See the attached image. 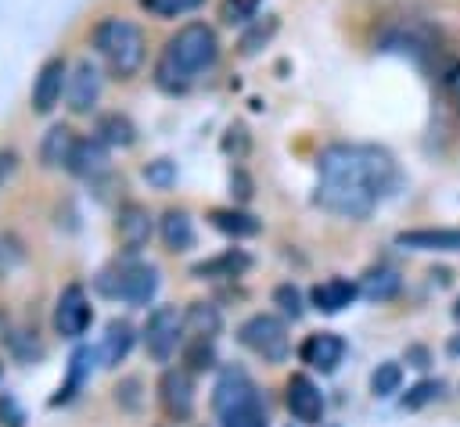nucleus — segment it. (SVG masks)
<instances>
[{"mask_svg": "<svg viewBox=\"0 0 460 427\" xmlns=\"http://www.w3.org/2000/svg\"><path fill=\"white\" fill-rule=\"evenodd\" d=\"M248 144H252V140H248V129H244L241 122H237V126H230V129H226V136H223V151H226V154H234V158L248 154Z\"/></svg>", "mask_w": 460, "mask_h": 427, "instance_id": "nucleus-38", "label": "nucleus"}, {"mask_svg": "<svg viewBox=\"0 0 460 427\" xmlns=\"http://www.w3.org/2000/svg\"><path fill=\"white\" fill-rule=\"evenodd\" d=\"M205 0H140V7L155 18H180V14H190L198 11Z\"/></svg>", "mask_w": 460, "mask_h": 427, "instance_id": "nucleus-34", "label": "nucleus"}, {"mask_svg": "<svg viewBox=\"0 0 460 427\" xmlns=\"http://www.w3.org/2000/svg\"><path fill=\"white\" fill-rule=\"evenodd\" d=\"M262 0H219V22L223 25H248L255 22Z\"/></svg>", "mask_w": 460, "mask_h": 427, "instance_id": "nucleus-32", "label": "nucleus"}, {"mask_svg": "<svg viewBox=\"0 0 460 427\" xmlns=\"http://www.w3.org/2000/svg\"><path fill=\"white\" fill-rule=\"evenodd\" d=\"M446 352H449V355H460V334H456V337H449V344H446Z\"/></svg>", "mask_w": 460, "mask_h": 427, "instance_id": "nucleus-44", "label": "nucleus"}, {"mask_svg": "<svg viewBox=\"0 0 460 427\" xmlns=\"http://www.w3.org/2000/svg\"><path fill=\"white\" fill-rule=\"evenodd\" d=\"M252 266V255L241 251V248H226L223 255L216 258H205V262H194L190 266V276L198 280H219V276H241L244 269Z\"/></svg>", "mask_w": 460, "mask_h": 427, "instance_id": "nucleus-20", "label": "nucleus"}, {"mask_svg": "<svg viewBox=\"0 0 460 427\" xmlns=\"http://www.w3.org/2000/svg\"><path fill=\"white\" fill-rule=\"evenodd\" d=\"M72 176L79 179H97L101 172H108V144L101 136H83L75 140L72 154H68V165H65Z\"/></svg>", "mask_w": 460, "mask_h": 427, "instance_id": "nucleus-16", "label": "nucleus"}, {"mask_svg": "<svg viewBox=\"0 0 460 427\" xmlns=\"http://www.w3.org/2000/svg\"><path fill=\"white\" fill-rule=\"evenodd\" d=\"M151 230H155V222H151V212H147L144 205L126 201V205L119 208V215H115V233H119V244H122L126 251H140V248L151 240Z\"/></svg>", "mask_w": 460, "mask_h": 427, "instance_id": "nucleus-15", "label": "nucleus"}, {"mask_svg": "<svg viewBox=\"0 0 460 427\" xmlns=\"http://www.w3.org/2000/svg\"><path fill=\"white\" fill-rule=\"evenodd\" d=\"M255 398H259V388L244 370H223V377L212 388V409L219 416L237 409V405H244V402H255Z\"/></svg>", "mask_w": 460, "mask_h": 427, "instance_id": "nucleus-13", "label": "nucleus"}, {"mask_svg": "<svg viewBox=\"0 0 460 427\" xmlns=\"http://www.w3.org/2000/svg\"><path fill=\"white\" fill-rule=\"evenodd\" d=\"M14 169H18V154H14L11 147H4V151H0V190H4V183L14 176Z\"/></svg>", "mask_w": 460, "mask_h": 427, "instance_id": "nucleus-41", "label": "nucleus"}, {"mask_svg": "<svg viewBox=\"0 0 460 427\" xmlns=\"http://www.w3.org/2000/svg\"><path fill=\"white\" fill-rule=\"evenodd\" d=\"M75 140H79V136H75V133H72L65 122L50 126V129L43 133V140H40V165H43V169L68 165V154H72Z\"/></svg>", "mask_w": 460, "mask_h": 427, "instance_id": "nucleus-21", "label": "nucleus"}, {"mask_svg": "<svg viewBox=\"0 0 460 427\" xmlns=\"http://www.w3.org/2000/svg\"><path fill=\"white\" fill-rule=\"evenodd\" d=\"M399 384H402V366H399V362H377V370L370 373V391H374L377 398L395 395Z\"/></svg>", "mask_w": 460, "mask_h": 427, "instance_id": "nucleus-31", "label": "nucleus"}, {"mask_svg": "<svg viewBox=\"0 0 460 427\" xmlns=\"http://www.w3.org/2000/svg\"><path fill=\"white\" fill-rule=\"evenodd\" d=\"M219 309L212 301H190L183 312V330H190L194 337H216L219 334Z\"/></svg>", "mask_w": 460, "mask_h": 427, "instance_id": "nucleus-26", "label": "nucleus"}, {"mask_svg": "<svg viewBox=\"0 0 460 427\" xmlns=\"http://www.w3.org/2000/svg\"><path fill=\"white\" fill-rule=\"evenodd\" d=\"M93 50L108 61L115 79H129L144 65L147 39H144V29L129 18H101L93 29Z\"/></svg>", "mask_w": 460, "mask_h": 427, "instance_id": "nucleus-3", "label": "nucleus"}, {"mask_svg": "<svg viewBox=\"0 0 460 427\" xmlns=\"http://www.w3.org/2000/svg\"><path fill=\"white\" fill-rule=\"evenodd\" d=\"M230 194H237V201H248L252 197V179L244 169H234L230 172Z\"/></svg>", "mask_w": 460, "mask_h": 427, "instance_id": "nucleus-39", "label": "nucleus"}, {"mask_svg": "<svg viewBox=\"0 0 460 427\" xmlns=\"http://www.w3.org/2000/svg\"><path fill=\"white\" fill-rule=\"evenodd\" d=\"M277 25H280V22H277L273 14H270L266 22H255V25H252V29H248V32L241 36V43H237V47H241V54H244V57H252V54H255L259 47H266V43L273 39Z\"/></svg>", "mask_w": 460, "mask_h": 427, "instance_id": "nucleus-33", "label": "nucleus"}, {"mask_svg": "<svg viewBox=\"0 0 460 427\" xmlns=\"http://www.w3.org/2000/svg\"><path fill=\"white\" fill-rule=\"evenodd\" d=\"M86 370H90V348H75V352H72V362H68V380L58 388V395L50 398V405H61V402H68V398L79 391V384H83Z\"/></svg>", "mask_w": 460, "mask_h": 427, "instance_id": "nucleus-28", "label": "nucleus"}, {"mask_svg": "<svg viewBox=\"0 0 460 427\" xmlns=\"http://www.w3.org/2000/svg\"><path fill=\"white\" fill-rule=\"evenodd\" d=\"M65 83H68L65 61H61V57H47V61L40 65V72H36V83H32V111H40V115L54 111V104L61 100Z\"/></svg>", "mask_w": 460, "mask_h": 427, "instance_id": "nucleus-14", "label": "nucleus"}, {"mask_svg": "<svg viewBox=\"0 0 460 427\" xmlns=\"http://www.w3.org/2000/svg\"><path fill=\"white\" fill-rule=\"evenodd\" d=\"M399 248L410 251H460V230L449 226H420V230H402L395 237Z\"/></svg>", "mask_w": 460, "mask_h": 427, "instance_id": "nucleus-18", "label": "nucleus"}, {"mask_svg": "<svg viewBox=\"0 0 460 427\" xmlns=\"http://www.w3.org/2000/svg\"><path fill=\"white\" fill-rule=\"evenodd\" d=\"M97 136L108 144V147H129L137 140V126L122 115V111H108L97 118Z\"/></svg>", "mask_w": 460, "mask_h": 427, "instance_id": "nucleus-27", "label": "nucleus"}, {"mask_svg": "<svg viewBox=\"0 0 460 427\" xmlns=\"http://www.w3.org/2000/svg\"><path fill=\"white\" fill-rule=\"evenodd\" d=\"M273 305L288 316V319H298L302 316V291L295 283H277L273 287Z\"/></svg>", "mask_w": 460, "mask_h": 427, "instance_id": "nucleus-36", "label": "nucleus"}, {"mask_svg": "<svg viewBox=\"0 0 460 427\" xmlns=\"http://www.w3.org/2000/svg\"><path fill=\"white\" fill-rule=\"evenodd\" d=\"M298 359L309 366V370H320V373H334L338 362L345 359V341L331 330H320V334H309L298 348Z\"/></svg>", "mask_w": 460, "mask_h": 427, "instance_id": "nucleus-12", "label": "nucleus"}, {"mask_svg": "<svg viewBox=\"0 0 460 427\" xmlns=\"http://www.w3.org/2000/svg\"><path fill=\"white\" fill-rule=\"evenodd\" d=\"M180 337H183V312H176L172 305H162V309H155L147 316V323H144V348H147V355L155 362H165L176 352Z\"/></svg>", "mask_w": 460, "mask_h": 427, "instance_id": "nucleus-6", "label": "nucleus"}, {"mask_svg": "<svg viewBox=\"0 0 460 427\" xmlns=\"http://www.w3.org/2000/svg\"><path fill=\"white\" fill-rule=\"evenodd\" d=\"M129 344H133V327H129L126 319H111L108 330H104V341H101V348H97L101 366H115V362H122L126 352H129Z\"/></svg>", "mask_w": 460, "mask_h": 427, "instance_id": "nucleus-23", "label": "nucleus"}, {"mask_svg": "<svg viewBox=\"0 0 460 427\" xmlns=\"http://www.w3.org/2000/svg\"><path fill=\"white\" fill-rule=\"evenodd\" d=\"M399 287H402V276H399L392 266H377V269H370V273L363 276L359 294L370 298V301H388V298L399 294Z\"/></svg>", "mask_w": 460, "mask_h": 427, "instance_id": "nucleus-24", "label": "nucleus"}, {"mask_svg": "<svg viewBox=\"0 0 460 427\" xmlns=\"http://www.w3.org/2000/svg\"><path fill=\"white\" fill-rule=\"evenodd\" d=\"M313 201H316L320 208L334 212V215H345V219H367V215L377 208V194H374V190H363V187H338V183H320Z\"/></svg>", "mask_w": 460, "mask_h": 427, "instance_id": "nucleus-7", "label": "nucleus"}, {"mask_svg": "<svg viewBox=\"0 0 460 427\" xmlns=\"http://www.w3.org/2000/svg\"><path fill=\"white\" fill-rule=\"evenodd\" d=\"M183 362H187L190 373L212 370V366H216V344H212V337H194V341L183 348Z\"/></svg>", "mask_w": 460, "mask_h": 427, "instance_id": "nucleus-30", "label": "nucleus"}, {"mask_svg": "<svg viewBox=\"0 0 460 427\" xmlns=\"http://www.w3.org/2000/svg\"><path fill=\"white\" fill-rule=\"evenodd\" d=\"M93 287L104 298H122L129 305H147L158 291V269L144 262H111L97 273Z\"/></svg>", "mask_w": 460, "mask_h": 427, "instance_id": "nucleus-4", "label": "nucleus"}, {"mask_svg": "<svg viewBox=\"0 0 460 427\" xmlns=\"http://www.w3.org/2000/svg\"><path fill=\"white\" fill-rule=\"evenodd\" d=\"M219 427H270V416H266V405L255 398V402H244V405L223 413Z\"/></svg>", "mask_w": 460, "mask_h": 427, "instance_id": "nucleus-29", "label": "nucleus"}, {"mask_svg": "<svg viewBox=\"0 0 460 427\" xmlns=\"http://www.w3.org/2000/svg\"><path fill=\"white\" fill-rule=\"evenodd\" d=\"M144 179H147L155 190H169V187L176 183V161H169V158L147 161V165H144Z\"/></svg>", "mask_w": 460, "mask_h": 427, "instance_id": "nucleus-35", "label": "nucleus"}, {"mask_svg": "<svg viewBox=\"0 0 460 427\" xmlns=\"http://www.w3.org/2000/svg\"><path fill=\"white\" fill-rule=\"evenodd\" d=\"M162 240L169 251H187L194 244V226H190V215L180 212V208H169L162 215Z\"/></svg>", "mask_w": 460, "mask_h": 427, "instance_id": "nucleus-25", "label": "nucleus"}, {"mask_svg": "<svg viewBox=\"0 0 460 427\" xmlns=\"http://www.w3.org/2000/svg\"><path fill=\"white\" fill-rule=\"evenodd\" d=\"M316 169H320V183L363 187V190H374L377 197L395 183L392 154L374 144H331L320 151Z\"/></svg>", "mask_w": 460, "mask_h": 427, "instance_id": "nucleus-2", "label": "nucleus"}, {"mask_svg": "<svg viewBox=\"0 0 460 427\" xmlns=\"http://www.w3.org/2000/svg\"><path fill=\"white\" fill-rule=\"evenodd\" d=\"M406 362H410V366H417V370H424V366L431 362V359H428V348L410 344V348H406Z\"/></svg>", "mask_w": 460, "mask_h": 427, "instance_id": "nucleus-43", "label": "nucleus"}, {"mask_svg": "<svg viewBox=\"0 0 460 427\" xmlns=\"http://www.w3.org/2000/svg\"><path fill=\"white\" fill-rule=\"evenodd\" d=\"M208 222H212L219 233L234 237V240L255 237V233L262 230V222H259L252 212H241V208H212V212H208Z\"/></svg>", "mask_w": 460, "mask_h": 427, "instance_id": "nucleus-22", "label": "nucleus"}, {"mask_svg": "<svg viewBox=\"0 0 460 427\" xmlns=\"http://www.w3.org/2000/svg\"><path fill=\"white\" fill-rule=\"evenodd\" d=\"M237 341L255 352L259 359L266 362H284L288 352H291V341H288V323L280 316H270V312H259V316H248L237 330Z\"/></svg>", "mask_w": 460, "mask_h": 427, "instance_id": "nucleus-5", "label": "nucleus"}, {"mask_svg": "<svg viewBox=\"0 0 460 427\" xmlns=\"http://www.w3.org/2000/svg\"><path fill=\"white\" fill-rule=\"evenodd\" d=\"M158 402L172 420H190V413H194L190 370H165L158 380Z\"/></svg>", "mask_w": 460, "mask_h": 427, "instance_id": "nucleus-10", "label": "nucleus"}, {"mask_svg": "<svg viewBox=\"0 0 460 427\" xmlns=\"http://www.w3.org/2000/svg\"><path fill=\"white\" fill-rule=\"evenodd\" d=\"M284 405L295 420L302 423H320L323 420V395L305 373H291L284 384Z\"/></svg>", "mask_w": 460, "mask_h": 427, "instance_id": "nucleus-9", "label": "nucleus"}, {"mask_svg": "<svg viewBox=\"0 0 460 427\" xmlns=\"http://www.w3.org/2000/svg\"><path fill=\"white\" fill-rule=\"evenodd\" d=\"M22 420H25L22 409H18L7 395H0V423H7V427H22Z\"/></svg>", "mask_w": 460, "mask_h": 427, "instance_id": "nucleus-40", "label": "nucleus"}, {"mask_svg": "<svg viewBox=\"0 0 460 427\" xmlns=\"http://www.w3.org/2000/svg\"><path fill=\"white\" fill-rule=\"evenodd\" d=\"M0 370H4V366H0Z\"/></svg>", "mask_w": 460, "mask_h": 427, "instance_id": "nucleus-46", "label": "nucleus"}, {"mask_svg": "<svg viewBox=\"0 0 460 427\" xmlns=\"http://www.w3.org/2000/svg\"><path fill=\"white\" fill-rule=\"evenodd\" d=\"M356 294H359V287H356L352 280H345V276H331V280L316 283L309 298H313V309H320V312L334 316V312H341L345 305H352V301H356Z\"/></svg>", "mask_w": 460, "mask_h": 427, "instance_id": "nucleus-19", "label": "nucleus"}, {"mask_svg": "<svg viewBox=\"0 0 460 427\" xmlns=\"http://www.w3.org/2000/svg\"><path fill=\"white\" fill-rule=\"evenodd\" d=\"M453 319L460 323V298H456V305H453Z\"/></svg>", "mask_w": 460, "mask_h": 427, "instance_id": "nucleus-45", "label": "nucleus"}, {"mask_svg": "<svg viewBox=\"0 0 460 427\" xmlns=\"http://www.w3.org/2000/svg\"><path fill=\"white\" fill-rule=\"evenodd\" d=\"M90 319H93V309L86 301V291L79 283H68L54 305V330L61 337H79V334H86Z\"/></svg>", "mask_w": 460, "mask_h": 427, "instance_id": "nucleus-8", "label": "nucleus"}, {"mask_svg": "<svg viewBox=\"0 0 460 427\" xmlns=\"http://www.w3.org/2000/svg\"><path fill=\"white\" fill-rule=\"evenodd\" d=\"M216 57H219L216 29L205 22H187L165 39V47L155 61V86L162 93H172V97L187 93L190 83L216 65Z\"/></svg>", "mask_w": 460, "mask_h": 427, "instance_id": "nucleus-1", "label": "nucleus"}, {"mask_svg": "<svg viewBox=\"0 0 460 427\" xmlns=\"http://www.w3.org/2000/svg\"><path fill=\"white\" fill-rule=\"evenodd\" d=\"M381 43H385V50H402V54L424 57V54L435 50V32L428 25H420V22H406V25L399 22L381 36Z\"/></svg>", "mask_w": 460, "mask_h": 427, "instance_id": "nucleus-17", "label": "nucleus"}, {"mask_svg": "<svg viewBox=\"0 0 460 427\" xmlns=\"http://www.w3.org/2000/svg\"><path fill=\"white\" fill-rule=\"evenodd\" d=\"M442 83H446V93L453 97V104L460 108V65H453V68L446 72V79H442Z\"/></svg>", "mask_w": 460, "mask_h": 427, "instance_id": "nucleus-42", "label": "nucleus"}, {"mask_svg": "<svg viewBox=\"0 0 460 427\" xmlns=\"http://www.w3.org/2000/svg\"><path fill=\"white\" fill-rule=\"evenodd\" d=\"M65 97H68V108L75 111V115H86V111H93L97 108V97H101V72H97V65L93 61H75V68H72V75H68V83H65Z\"/></svg>", "mask_w": 460, "mask_h": 427, "instance_id": "nucleus-11", "label": "nucleus"}, {"mask_svg": "<svg viewBox=\"0 0 460 427\" xmlns=\"http://www.w3.org/2000/svg\"><path fill=\"white\" fill-rule=\"evenodd\" d=\"M442 395V380H417L410 391H406V398H402V405L406 409H420V405H428V402H435Z\"/></svg>", "mask_w": 460, "mask_h": 427, "instance_id": "nucleus-37", "label": "nucleus"}]
</instances>
